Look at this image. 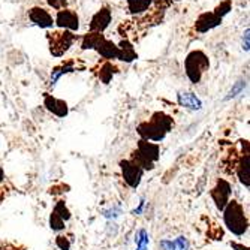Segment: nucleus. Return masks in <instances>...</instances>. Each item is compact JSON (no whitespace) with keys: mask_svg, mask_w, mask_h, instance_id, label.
Segmentation results:
<instances>
[{"mask_svg":"<svg viewBox=\"0 0 250 250\" xmlns=\"http://www.w3.org/2000/svg\"><path fill=\"white\" fill-rule=\"evenodd\" d=\"M174 127V120L165 112H154L148 122H144L138 126V133L143 140L161 143L167 133Z\"/></svg>","mask_w":250,"mask_h":250,"instance_id":"obj_1","label":"nucleus"},{"mask_svg":"<svg viewBox=\"0 0 250 250\" xmlns=\"http://www.w3.org/2000/svg\"><path fill=\"white\" fill-rule=\"evenodd\" d=\"M223 220L226 228L238 237L244 235L249 229V219L244 213V208L235 199L229 201L223 208Z\"/></svg>","mask_w":250,"mask_h":250,"instance_id":"obj_2","label":"nucleus"},{"mask_svg":"<svg viewBox=\"0 0 250 250\" xmlns=\"http://www.w3.org/2000/svg\"><path fill=\"white\" fill-rule=\"evenodd\" d=\"M161 156V148L154 143H148L147 140H141L138 143V147L132 153L130 161L135 162L143 171L144 169H153L156 161Z\"/></svg>","mask_w":250,"mask_h":250,"instance_id":"obj_3","label":"nucleus"},{"mask_svg":"<svg viewBox=\"0 0 250 250\" xmlns=\"http://www.w3.org/2000/svg\"><path fill=\"white\" fill-rule=\"evenodd\" d=\"M185 67H186L188 78L192 83L198 84L202 78V74L208 71L210 62H208V57L202 51H192L185 60Z\"/></svg>","mask_w":250,"mask_h":250,"instance_id":"obj_4","label":"nucleus"},{"mask_svg":"<svg viewBox=\"0 0 250 250\" xmlns=\"http://www.w3.org/2000/svg\"><path fill=\"white\" fill-rule=\"evenodd\" d=\"M77 36L69 32V30H63V32H53L48 33V41H50V51L54 57L63 56L67 50L71 48V45L75 42Z\"/></svg>","mask_w":250,"mask_h":250,"instance_id":"obj_5","label":"nucleus"},{"mask_svg":"<svg viewBox=\"0 0 250 250\" xmlns=\"http://www.w3.org/2000/svg\"><path fill=\"white\" fill-rule=\"evenodd\" d=\"M120 168H122V174H123V178H125V181L126 183L130 186V188H133V189H136L140 186V183H141V178H143V169L136 165L135 162H132L130 159L129 161H122L120 162Z\"/></svg>","mask_w":250,"mask_h":250,"instance_id":"obj_6","label":"nucleus"},{"mask_svg":"<svg viewBox=\"0 0 250 250\" xmlns=\"http://www.w3.org/2000/svg\"><path fill=\"white\" fill-rule=\"evenodd\" d=\"M231 192H232L231 190V185L228 183V181L223 180V178H219L216 186L211 190V198H213V201L216 204V207L220 211H223V208L226 207V204L229 202Z\"/></svg>","mask_w":250,"mask_h":250,"instance_id":"obj_7","label":"nucleus"},{"mask_svg":"<svg viewBox=\"0 0 250 250\" xmlns=\"http://www.w3.org/2000/svg\"><path fill=\"white\" fill-rule=\"evenodd\" d=\"M56 24L66 30H78L80 18L71 9H60L56 15Z\"/></svg>","mask_w":250,"mask_h":250,"instance_id":"obj_8","label":"nucleus"},{"mask_svg":"<svg viewBox=\"0 0 250 250\" xmlns=\"http://www.w3.org/2000/svg\"><path fill=\"white\" fill-rule=\"evenodd\" d=\"M29 18L32 22H35L38 27H42V29H50L54 24V20L50 15V12L45 11L43 8H38V6L32 8L29 11Z\"/></svg>","mask_w":250,"mask_h":250,"instance_id":"obj_9","label":"nucleus"},{"mask_svg":"<svg viewBox=\"0 0 250 250\" xmlns=\"http://www.w3.org/2000/svg\"><path fill=\"white\" fill-rule=\"evenodd\" d=\"M219 24H222V18L217 17L214 12H206V14H202L198 20H196V30L201 32V33H206L214 27H217Z\"/></svg>","mask_w":250,"mask_h":250,"instance_id":"obj_10","label":"nucleus"},{"mask_svg":"<svg viewBox=\"0 0 250 250\" xmlns=\"http://www.w3.org/2000/svg\"><path fill=\"white\" fill-rule=\"evenodd\" d=\"M111 22V11L109 8H102L99 12H96L90 22V32H99L102 33Z\"/></svg>","mask_w":250,"mask_h":250,"instance_id":"obj_11","label":"nucleus"},{"mask_svg":"<svg viewBox=\"0 0 250 250\" xmlns=\"http://www.w3.org/2000/svg\"><path fill=\"white\" fill-rule=\"evenodd\" d=\"M43 105L47 106L48 111H51L53 114H56L57 117H66L67 116V104L62 99H57L48 93L43 95Z\"/></svg>","mask_w":250,"mask_h":250,"instance_id":"obj_12","label":"nucleus"},{"mask_svg":"<svg viewBox=\"0 0 250 250\" xmlns=\"http://www.w3.org/2000/svg\"><path fill=\"white\" fill-rule=\"evenodd\" d=\"M177 101H178L180 106L192 109V111H198L202 106L201 99L195 93H190V92H180L177 95Z\"/></svg>","mask_w":250,"mask_h":250,"instance_id":"obj_13","label":"nucleus"},{"mask_svg":"<svg viewBox=\"0 0 250 250\" xmlns=\"http://www.w3.org/2000/svg\"><path fill=\"white\" fill-rule=\"evenodd\" d=\"M96 51L101 54V57H104L105 60H112V59H117L119 57V47L108 39H104L98 47Z\"/></svg>","mask_w":250,"mask_h":250,"instance_id":"obj_14","label":"nucleus"},{"mask_svg":"<svg viewBox=\"0 0 250 250\" xmlns=\"http://www.w3.org/2000/svg\"><path fill=\"white\" fill-rule=\"evenodd\" d=\"M235 171L238 175V180L241 183L249 188L250 186V175H249V153H243V156L240 157V161L235 165Z\"/></svg>","mask_w":250,"mask_h":250,"instance_id":"obj_15","label":"nucleus"},{"mask_svg":"<svg viewBox=\"0 0 250 250\" xmlns=\"http://www.w3.org/2000/svg\"><path fill=\"white\" fill-rule=\"evenodd\" d=\"M136 57V51L133 50V45L127 41V39H123L122 42H120V45H119V60H122V62H126V63H129V62H132V60H135Z\"/></svg>","mask_w":250,"mask_h":250,"instance_id":"obj_16","label":"nucleus"},{"mask_svg":"<svg viewBox=\"0 0 250 250\" xmlns=\"http://www.w3.org/2000/svg\"><path fill=\"white\" fill-rule=\"evenodd\" d=\"M162 250H189L190 244L186 237H177L175 240H162Z\"/></svg>","mask_w":250,"mask_h":250,"instance_id":"obj_17","label":"nucleus"},{"mask_svg":"<svg viewBox=\"0 0 250 250\" xmlns=\"http://www.w3.org/2000/svg\"><path fill=\"white\" fill-rule=\"evenodd\" d=\"M104 39H105V38H104L102 33H99V32H90V33H87V35L83 36L81 48H83V50H92V48L96 50V47H98V45H99Z\"/></svg>","mask_w":250,"mask_h":250,"instance_id":"obj_18","label":"nucleus"},{"mask_svg":"<svg viewBox=\"0 0 250 250\" xmlns=\"http://www.w3.org/2000/svg\"><path fill=\"white\" fill-rule=\"evenodd\" d=\"M74 71H75V67H74V62H72V60H69V62H66V63H63V64L54 67V69H53V74H51V78H50V85L54 87L56 83L60 80V77H62L63 74H69V72H74Z\"/></svg>","mask_w":250,"mask_h":250,"instance_id":"obj_19","label":"nucleus"},{"mask_svg":"<svg viewBox=\"0 0 250 250\" xmlns=\"http://www.w3.org/2000/svg\"><path fill=\"white\" fill-rule=\"evenodd\" d=\"M153 5V0H127V9L130 14H143Z\"/></svg>","mask_w":250,"mask_h":250,"instance_id":"obj_20","label":"nucleus"},{"mask_svg":"<svg viewBox=\"0 0 250 250\" xmlns=\"http://www.w3.org/2000/svg\"><path fill=\"white\" fill-rule=\"evenodd\" d=\"M117 72V67L111 63H104L101 66V71H99V80L104 83V84H108L111 81V78L114 77V74Z\"/></svg>","mask_w":250,"mask_h":250,"instance_id":"obj_21","label":"nucleus"},{"mask_svg":"<svg viewBox=\"0 0 250 250\" xmlns=\"http://www.w3.org/2000/svg\"><path fill=\"white\" fill-rule=\"evenodd\" d=\"M136 241V250H147L148 247V232L146 229H140L135 235Z\"/></svg>","mask_w":250,"mask_h":250,"instance_id":"obj_22","label":"nucleus"},{"mask_svg":"<svg viewBox=\"0 0 250 250\" xmlns=\"http://www.w3.org/2000/svg\"><path fill=\"white\" fill-rule=\"evenodd\" d=\"M50 226L53 231H63L64 229V220L57 214V213H51L50 216Z\"/></svg>","mask_w":250,"mask_h":250,"instance_id":"obj_23","label":"nucleus"},{"mask_svg":"<svg viewBox=\"0 0 250 250\" xmlns=\"http://www.w3.org/2000/svg\"><path fill=\"white\" fill-rule=\"evenodd\" d=\"M54 213H57L64 222L71 219V211L67 210L66 204H64L63 201H59V202H57V206H56V208H54Z\"/></svg>","mask_w":250,"mask_h":250,"instance_id":"obj_24","label":"nucleus"},{"mask_svg":"<svg viewBox=\"0 0 250 250\" xmlns=\"http://www.w3.org/2000/svg\"><path fill=\"white\" fill-rule=\"evenodd\" d=\"M229 11H231V2H229V0H225V2H222V3L216 8L214 14H216L217 17L223 18V15H226Z\"/></svg>","mask_w":250,"mask_h":250,"instance_id":"obj_25","label":"nucleus"},{"mask_svg":"<svg viewBox=\"0 0 250 250\" xmlns=\"http://www.w3.org/2000/svg\"><path fill=\"white\" fill-rule=\"evenodd\" d=\"M56 244L60 250H69L71 249V241L67 240V237H64V235H59L56 238Z\"/></svg>","mask_w":250,"mask_h":250,"instance_id":"obj_26","label":"nucleus"},{"mask_svg":"<svg viewBox=\"0 0 250 250\" xmlns=\"http://www.w3.org/2000/svg\"><path fill=\"white\" fill-rule=\"evenodd\" d=\"M48 5L54 9H66L67 5V0H48Z\"/></svg>","mask_w":250,"mask_h":250,"instance_id":"obj_27","label":"nucleus"},{"mask_svg":"<svg viewBox=\"0 0 250 250\" xmlns=\"http://www.w3.org/2000/svg\"><path fill=\"white\" fill-rule=\"evenodd\" d=\"M244 85H246V84H244V81H238V83L234 85V88L231 90V93H229L228 99H229V98H235V96L241 92V90L244 88Z\"/></svg>","mask_w":250,"mask_h":250,"instance_id":"obj_28","label":"nucleus"},{"mask_svg":"<svg viewBox=\"0 0 250 250\" xmlns=\"http://www.w3.org/2000/svg\"><path fill=\"white\" fill-rule=\"evenodd\" d=\"M243 50L249 51V29L244 32V36H243Z\"/></svg>","mask_w":250,"mask_h":250,"instance_id":"obj_29","label":"nucleus"},{"mask_svg":"<svg viewBox=\"0 0 250 250\" xmlns=\"http://www.w3.org/2000/svg\"><path fill=\"white\" fill-rule=\"evenodd\" d=\"M231 246H232V249H237V250H249L246 246H243V244H238V243H231Z\"/></svg>","mask_w":250,"mask_h":250,"instance_id":"obj_30","label":"nucleus"},{"mask_svg":"<svg viewBox=\"0 0 250 250\" xmlns=\"http://www.w3.org/2000/svg\"><path fill=\"white\" fill-rule=\"evenodd\" d=\"M143 208H144V201H141V202H140V207H138V208L133 210V214H140V213L143 211Z\"/></svg>","mask_w":250,"mask_h":250,"instance_id":"obj_31","label":"nucleus"},{"mask_svg":"<svg viewBox=\"0 0 250 250\" xmlns=\"http://www.w3.org/2000/svg\"><path fill=\"white\" fill-rule=\"evenodd\" d=\"M5 180V172H3V169L0 168V183H2V181Z\"/></svg>","mask_w":250,"mask_h":250,"instance_id":"obj_32","label":"nucleus"}]
</instances>
